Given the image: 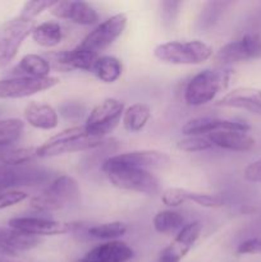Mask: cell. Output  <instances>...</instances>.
Instances as JSON below:
<instances>
[{
  "label": "cell",
  "instance_id": "1",
  "mask_svg": "<svg viewBox=\"0 0 261 262\" xmlns=\"http://www.w3.org/2000/svg\"><path fill=\"white\" fill-rule=\"evenodd\" d=\"M106 142V138L92 137L86 132L84 125H78V127L67 128L49 138V141L36 148V156L40 159L55 158L66 154L94 150L101 147Z\"/></svg>",
  "mask_w": 261,
  "mask_h": 262
},
{
  "label": "cell",
  "instance_id": "2",
  "mask_svg": "<svg viewBox=\"0 0 261 262\" xmlns=\"http://www.w3.org/2000/svg\"><path fill=\"white\" fill-rule=\"evenodd\" d=\"M232 71L224 69H204L191 78L184 89V101L188 106H202L227 89Z\"/></svg>",
  "mask_w": 261,
  "mask_h": 262
},
{
  "label": "cell",
  "instance_id": "3",
  "mask_svg": "<svg viewBox=\"0 0 261 262\" xmlns=\"http://www.w3.org/2000/svg\"><path fill=\"white\" fill-rule=\"evenodd\" d=\"M81 189L73 177L59 176L48 184L44 192L32 197L30 201L31 209L38 212H53L63 209L79 200Z\"/></svg>",
  "mask_w": 261,
  "mask_h": 262
},
{
  "label": "cell",
  "instance_id": "4",
  "mask_svg": "<svg viewBox=\"0 0 261 262\" xmlns=\"http://www.w3.org/2000/svg\"><path fill=\"white\" fill-rule=\"evenodd\" d=\"M154 56L174 66H199L212 56V48L201 40L169 41L154 49Z\"/></svg>",
  "mask_w": 261,
  "mask_h": 262
},
{
  "label": "cell",
  "instance_id": "5",
  "mask_svg": "<svg viewBox=\"0 0 261 262\" xmlns=\"http://www.w3.org/2000/svg\"><path fill=\"white\" fill-rule=\"evenodd\" d=\"M110 183L123 191L154 196L160 191V182L158 177L150 170L136 168H110L104 170Z\"/></svg>",
  "mask_w": 261,
  "mask_h": 262
},
{
  "label": "cell",
  "instance_id": "6",
  "mask_svg": "<svg viewBox=\"0 0 261 262\" xmlns=\"http://www.w3.org/2000/svg\"><path fill=\"white\" fill-rule=\"evenodd\" d=\"M35 20L18 17L0 25V69L5 68L17 56L23 41L32 35Z\"/></svg>",
  "mask_w": 261,
  "mask_h": 262
},
{
  "label": "cell",
  "instance_id": "7",
  "mask_svg": "<svg viewBox=\"0 0 261 262\" xmlns=\"http://www.w3.org/2000/svg\"><path fill=\"white\" fill-rule=\"evenodd\" d=\"M124 113V104L120 100L109 97L102 100L90 112L84 123V129L92 137L105 138V136L113 132L122 119Z\"/></svg>",
  "mask_w": 261,
  "mask_h": 262
},
{
  "label": "cell",
  "instance_id": "8",
  "mask_svg": "<svg viewBox=\"0 0 261 262\" xmlns=\"http://www.w3.org/2000/svg\"><path fill=\"white\" fill-rule=\"evenodd\" d=\"M170 163V156L166 152L159 150H136L129 152L117 154L109 156L102 163V171L110 168H136L153 170V169H163Z\"/></svg>",
  "mask_w": 261,
  "mask_h": 262
},
{
  "label": "cell",
  "instance_id": "9",
  "mask_svg": "<svg viewBox=\"0 0 261 262\" xmlns=\"http://www.w3.org/2000/svg\"><path fill=\"white\" fill-rule=\"evenodd\" d=\"M125 26H127V14L125 13H118V14L112 15L104 22L97 23L96 27L90 31L86 37L77 46L99 55L100 51L109 48L122 35Z\"/></svg>",
  "mask_w": 261,
  "mask_h": 262
},
{
  "label": "cell",
  "instance_id": "10",
  "mask_svg": "<svg viewBox=\"0 0 261 262\" xmlns=\"http://www.w3.org/2000/svg\"><path fill=\"white\" fill-rule=\"evenodd\" d=\"M51 174L40 166L0 165V192L17 191L19 187H36L50 183Z\"/></svg>",
  "mask_w": 261,
  "mask_h": 262
},
{
  "label": "cell",
  "instance_id": "11",
  "mask_svg": "<svg viewBox=\"0 0 261 262\" xmlns=\"http://www.w3.org/2000/svg\"><path fill=\"white\" fill-rule=\"evenodd\" d=\"M257 58H261V36L252 32L225 43L216 53L215 60L222 66H230Z\"/></svg>",
  "mask_w": 261,
  "mask_h": 262
},
{
  "label": "cell",
  "instance_id": "12",
  "mask_svg": "<svg viewBox=\"0 0 261 262\" xmlns=\"http://www.w3.org/2000/svg\"><path fill=\"white\" fill-rule=\"evenodd\" d=\"M59 78L54 76L44 78H32V77H10L0 79V99H23L32 96L38 92L46 91L56 84Z\"/></svg>",
  "mask_w": 261,
  "mask_h": 262
},
{
  "label": "cell",
  "instance_id": "13",
  "mask_svg": "<svg viewBox=\"0 0 261 262\" xmlns=\"http://www.w3.org/2000/svg\"><path fill=\"white\" fill-rule=\"evenodd\" d=\"M8 224L12 229L35 235V237L61 235L72 230V225L69 223L38 216H17L10 219Z\"/></svg>",
  "mask_w": 261,
  "mask_h": 262
},
{
  "label": "cell",
  "instance_id": "14",
  "mask_svg": "<svg viewBox=\"0 0 261 262\" xmlns=\"http://www.w3.org/2000/svg\"><path fill=\"white\" fill-rule=\"evenodd\" d=\"M50 13L58 19L71 20L79 26L96 25L100 19L97 10L87 2H74V0H63L55 2L50 8Z\"/></svg>",
  "mask_w": 261,
  "mask_h": 262
},
{
  "label": "cell",
  "instance_id": "15",
  "mask_svg": "<svg viewBox=\"0 0 261 262\" xmlns=\"http://www.w3.org/2000/svg\"><path fill=\"white\" fill-rule=\"evenodd\" d=\"M251 125L246 122L232 119H222L212 117H199L187 120L182 127L184 136H205L217 130H241L250 132Z\"/></svg>",
  "mask_w": 261,
  "mask_h": 262
},
{
  "label": "cell",
  "instance_id": "16",
  "mask_svg": "<svg viewBox=\"0 0 261 262\" xmlns=\"http://www.w3.org/2000/svg\"><path fill=\"white\" fill-rule=\"evenodd\" d=\"M215 105L261 114V90L253 87H237L227 92Z\"/></svg>",
  "mask_w": 261,
  "mask_h": 262
},
{
  "label": "cell",
  "instance_id": "17",
  "mask_svg": "<svg viewBox=\"0 0 261 262\" xmlns=\"http://www.w3.org/2000/svg\"><path fill=\"white\" fill-rule=\"evenodd\" d=\"M133 255L135 252L125 242L107 241L90 250L83 260L89 262H127Z\"/></svg>",
  "mask_w": 261,
  "mask_h": 262
},
{
  "label": "cell",
  "instance_id": "18",
  "mask_svg": "<svg viewBox=\"0 0 261 262\" xmlns=\"http://www.w3.org/2000/svg\"><path fill=\"white\" fill-rule=\"evenodd\" d=\"M25 119L31 127L41 130H53L59 125V114L51 105L31 101L26 105Z\"/></svg>",
  "mask_w": 261,
  "mask_h": 262
},
{
  "label": "cell",
  "instance_id": "19",
  "mask_svg": "<svg viewBox=\"0 0 261 262\" xmlns=\"http://www.w3.org/2000/svg\"><path fill=\"white\" fill-rule=\"evenodd\" d=\"M202 232V223L196 220V222L188 223L184 225L178 234L176 235L170 245L166 248H164L163 252L168 253V255L173 256L177 260L181 261L184 258V256L193 248L196 242L199 241L200 235Z\"/></svg>",
  "mask_w": 261,
  "mask_h": 262
},
{
  "label": "cell",
  "instance_id": "20",
  "mask_svg": "<svg viewBox=\"0 0 261 262\" xmlns=\"http://www.w3.org/2000/svg\"><path fill=\"white\" fill-rule=\"evenodd\" d=\"M207 138L216 147L235 152H245L255 147V138L248 132L241 130H217L207 135Z\"/></svg>",
  "mask_w": 261,
  "mask_h": 262
},
{
  "label": "cell",
  "instance_id": "21",
  "mask_svg": "<svg viewBox=\"0 0 261 262\" xmlns=\"http://www.w3.org/2000/svg\"><path fill=\"white\" fill-rule=\"evenodd\" d=\"M53 56L54 61L63 68L90 72L94 69L95 63L100 55L76 46L72 50H64L60 53L53 54Z\"/></svg>",
  "mask_w": 261,
  "mask_h": 262
},
{
  "label": "cell",
  "instance_id": "22",
  "mask_svg": "<svg viewBox=\"0 0 261 262\" xmlns=\"http://www.w3.org/2000/svg\"><path fill=\"white\" fill-rule=\"evenodd\" d=\"M0 243L10 252L18 255L23 251H30L37 247L41 243V238L26 234L12 228H0Z\"/></svg>",
  "mask_w": 261,
  "mask_h": 262
},
{
  "label": "cell",
  "instance_id": "23",
  "mask_svg": "<svg viewBox=\"0 0 261 262\" xmlns=\"http://www.w3.org/2000/svg\"><path fill=\"white\" fill-rule=\"evenodd\" d=\"M50 61L37 54H27L20 59L18 66L13 69V77H32L44 78L50 76Z\"/></svg>",
  "mask_w": 261,
  "mask_h": 262
},
{
  "label": "cell",
  "instance_id": "24",
  "mask_svg": "<svg viewBox=\"0 0 261 262\" xmlns=\"http://www.w3.org/2000/svg\"><path fill=\"white\" fill-rule=\"evenodd\" d=\"M31 36L37 45L42 48H54L63 40V27L56 20H46L36 25Z\"/></svg>",
  "mask_w": 261,
  "mask_h": 262
},
{
  "label": "cell",
  "instance_id": "25",
  "mask_svg": "<svg viewBox=\"0 0 261 262\" xmlns=\"http://www.w3.org/2000/svg\"><path fill=\"white\" fill-rule=\"evenodd\" d=\"M151 118V107L143 102H136L124 109L122 122L128 132L137 133L146 127Z\"/></svg>",
  "mask_w": 261,
  "mask_h": 262
},
{
  "label": "cell",
  "instance_id": "26",
  "mask_svg": "<svg viewBox=\"0 0 261 262\" xmlns=\"http://www.w3.org/2000/svg\"><path fill=\"white\" fill-rule=\"evenodd\" d=\"M92 72L100 81L110 84L120 78L123 73V64L117 56L102 55L97 58Z\"/></svg>",
  "mask_w": 261,
  "mask_h": 262
},
{
  "label": "cell",
  "instance_id": "27",
  "mask_svg": "<svg viewBox=\"0 0 261 262\" xmlns=\"http://www.w3.org/2000/svg\"><path fill=\"white\" fill-rule=\"evenodd\" d=\"M154 229L161 234H169L184 227V217L181 212L174 210H163L156 212L153 217Z\"/></svg>",
  "mask_w": 261,
  "mask_h": 262
},
{
  "label": "cell",
  "instance_id": "28",
  "mask_svg": "<svg viewBox=\"0 0 261 262\" xmlns=\"http://www.w3.org/2000/svg\"><path fill=\"white\" fill-rule=\"evenodd\" d=\"M25 123L18 118L0 120V150L8 148L17 142L23 135Z\"/></svg>",
  "mask_w": 261,
  "mask_h": 262
},
{
  "label": "cell",
  "instance_id": "29",
  "mask_svg": "<svg viewBox=\"0 0 261 262\" xmlns=\"http://www.w3.org/2000/svg\"><path fill=\"white\" fill-rule=\"evenodd\" d=\"M227 5L228 3L225 2L206 3V4L202 7L199 18H197V22H196L197 30L204 32V31H207L211 27H214V26L219 22L220 15H222V13L224 12V8L227 7Z\"/></svg>",
  "mask_w": 261,
  "mask_h": 262
},
{
  "label": "cell",
  "instance_id": "30",
  "mask_svg": "<svg viewBox=\"0 0 261 262\" xmlns=\"http://www.w3.org/2000/svg\"><path fill=\"white\" fill-rule=\"evenodd\" d=\"M35 158H37L35 147H18L0 150V161H2L3 165H28Z\"/></svg>",
  "mask_w": 261,
  "mask_h": 262
},
{
  "label": "cell",
  "instance_id": "31",
  "mask_svg": "<svg viewBox=\"0 0 261 262\" xmlns=\"http://www.w3.org/2000/svg\"><path fill=\"white\" fill-rule=\"evenodd\" d=\"M127 233V225L122 222H110L94 225L89 229V234L96 239L117 241Z\"/></svg>",
  "mask_w": 261,
  "mask_h": 262
},
{
  "label": "cell",
  "instance_id": "32",
  "mask_svg": "<svg viewBox=\"0 0 261 262\" xmlns=\"http://www.w3.org/2000/svg\"><path fill=\"white\" fill-rule=\"evenodd\" d=\"M177 147L184 152H202L214 147L207 136H186L177 142Z\"/></svg>",
  "mask_w": 261,
  "mask_h": 262
},
{
  "label": "cell",
  "instance_id": "33",
  "mask_svg": "<svg viewBox=\"0 0 261 262\" xmlns=\"http://www.w3.org/2000/svg\"><path fill=\"white\" fill-rule=\"evenodd\" d=\"M188 201L194 202L199 206L206 207V209H217V207L224 206V200L219 194L188 191Z\"/></svg>",
  "mask_w": 261,
  "mask_h": 262
},
{
  "label": "cell",
  "instance_id": "34",
  "mask_svg": "<svg viewBox=\"0 0 261 262\" xmlns=\"http://www.w3.org/2000/svg\"><path fill=\"white\" fill-rule=\"evenodd\" d=\"M188 201V189L170 187L161 193V202L169 207H177Z\"/></svg>",
  "mask_w": 261,
  "mask_h": 262
},
{
  "label": "cell",
  "instance_id": "35",
  "mask_svg": "<svg viewBox=\"0 0 261 262\" xmlns=\"http://www.w3.org/2000/svg\"><path fill=\"white\" fill-rule=\"evenodd\" d=\"M55 4V2H49V0H33V2L25 3L20 12V17L26 19L33 20L37 15H40L44 10H50V8Z\"/></svg>",
  "mask_w": 261,
  "mask_h": 262
},
{
  "label": "cell",
  "instance_id": "36",
  "mask_svg": "<svg viewBox=\"0 0 261 262\" xmlns=\"http://www.w3.org/2000/svg\"><path fill=\"white\" fill-rule=\"evenodd\" d=\"M182 7L181 2H173V0H165L160 3V15L161 23L164 27H170L176 22L178 17L179 8Z\"/></svg>",
  "mask_w": 261,
  "mask_h": 262
},
{
  "label": "cell",
  "instance_id": "37",
  "mask_svg": "<svg viewBox=\"0 0 261 262\" xmlns=\"http://www.w3.org/2000/svg\"><path fill=\"white\" fill-rule=\"evenodd\" d=\"M27 197L28 194L26 193V192L19 191V189H17V191L0 192V210L20 204V202L25 201Z\"/></svg>",
  "mask_w": 261,
  "mask_h": 262
},
{
  "label": "cell",
  "instance_id": "38",
  "mask_svg": "<svg viewBox=\"0 0 261 262\" xmlns=\"http://www.w3.org/2000/svg\"><path fill=\"white\" fill-rule=\"evenodd\" d=\"M237 255H261V237L246 239L237 247Z\"/></svg>",
  "mask_w": 261,
  "mask_h": 262
},
{
  "label": "cell",
  "instance_id": "39",
  "mask_svg": "<svg viewBox=\"0 0 261 262\" xmlns=\"http://www.w3.org/2000/svg\"><path fill=\"white\" fill-rule=\"evenodd\" d=\"M243 178L251 183H261V159L248 164L243 170Z\"/></svg>",
  "mask_w": 261,
  "mask_h": 262
},
{
  "label": "cell",
  "instance_id": "40",
  "mask_svg": "<svg viewBox=\"0 0 261 262\" xmlns=\"http://www.w3.org/2000/svg\"><path fill=\"white\" fill-rule=\"evenodd\" d=\"M15 256H17V255H14V253H13V252H10V251L8 250V248H5L4 246H3L2 243H0V258H3V257L10 258V257H15Z\"/></svg>",
  "mask_w": 261,
  "mask_h": 262
},
{
  "label": "cell",
  "instance_id": "41",
  "mask_svg": "<svg viewBox=\"0 0 261 262\" xmlns=\"http://www.w3.org/2000/svg\"><path fill=\"white\" fill-rule=\"evenodd\" d=\"M160 262H181V261L177 260V258L173 257V256L168 255V253L161 252V255H160Z\"/></svg>",
  "mask_w": 261,
  "mask_h": 262
},
{
  "label": "cell",
  "instance_id": "42",
  "mask_svg": "<svg viewBox=\"0 0 261 262\" xmlns=\"http://www.w3.org/2000/svg\"><path fill=\"white\" fill-rule=\"evenodd\" d=\"M0 262H19V261H14V260H10V258H0Z\"/></svg>",
  "mask_w": 261,
  "mask_h": 262
},
{
  "label": "cell",
  "instance_id": "43",
  "mask_svg": "<svg viewBox=\"0 0 261 262\" xmlns=\"http://www.w3.org/2000/svg\"><path fill=\"white\" fill-rule=\"evenodd\" d=\"M76 262H89V261H86V260H83V258H81V260H77Z\"/></svg>",
  "mask_w": 261,
  "mask_h": 262
},
{
  "label": "cell",
  "instance_id": "44",
  "mask_svg": "<svg viewBox=\"0 0 261 262\" xmlns=\"http://www.w3.org/2000/svg\"><path fill=\"white\" fill-rule=\"evenodd\" d=\"M0 114H2V109H0Z\"/></svg>",
  "mask_w": 261,
  "mask_h": 262
}]
</instances>
